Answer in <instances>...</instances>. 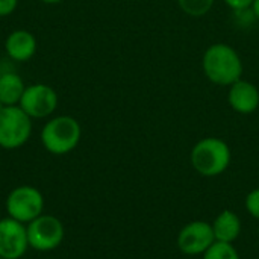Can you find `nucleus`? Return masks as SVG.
I'll return each mask as SVG.
<instances>
[{"label": "nucleus", "mask_w": 259, "mask_h": 259, "mask_svg": "<svg viewBox=\"0 0 259 259\" xmlns=\"http://www.w3.org/2000/svg\"><path fill=\"white\" fill-rule=\"evenodd\" d=\"M29 247L36 252H52L58 249L65 237L62 222L50 214H41L26 225Z\"/></svg>", "instance_id": "6"}, {"label": "nucleus", "mask_w": 259, "mask_h": 259, "mask_svg": "<svg viewBox=\"0 0 259 259\" xmlns=\"http://www.w3.org/2000/svg\"><path fill=\"white\" fill-rule=\"evenodd\" d=\"M211 226L215 241L229 243V244H234L238 240L243 229L240 217L231 209H223L222 212H219V215L214 219Z\"/></svg>", "instance_id": "12"}, {"label": "nucleus", "mask_w": 259, "mask_h": 259, "mask_svg": "<svg viewBox=\"0 0 259 259\" xmlns=\"http://www.w3.org/2000/svg\"><path fill=\"white\" fill-rule=\"evenodd\" d=\"M18 0H0V17L11 15L17 8Z\"/></svg>", "instance_id": "18"}, {"label": "nucleus", "mask_w": 259, "mask_h": 259, "mask_svg": "<svg viewBox=\"0 0 259 259\" xmlns=\"http://www.w3.org/2000/svg\"><path fill=\"white\" fill-rule=\"evenodd\" d=\"M215 243L211 223L205 220H194L187 223L178 234V247L184 255H203Z\"/></svg>", "instance_id": "7"}, {"label": "nucleus", "mask_w": 259, "mask_h": 259, "mask_svg": "<svg viewBox=\"0 0 259 259\" xmlns=\"http://www.w3.org/2000/svg\"><path fill=\"white\" fill-rule=\"evenodd\" d=\"M215 0H178V5L182 12L196 18L206 15L212 9Z\"/></svg>", "instance_id": "14"}, {"label": "nucleus", "mask_w": 259, "mask_h": 259, "mask_svg": "<svg viewBox=\"0 0 259 259\" xmlns=\"http://www.w3.org/2000/svg\"><path fill=\"white\" fill-rule=\"evenodd\" d=\"M252 11L256 17V20H259V0H253V5H252Z\"/></svg>", "instance_id": "19"}, {"label": "nucleus", "mask_w": 259, "mask_h": 259, "mask_svg": "<svg viewBox=\"0 0 259 259\" xmlns=\"http://www.w3.org/2000/svg\"><path fill=\"white\" fill-rule=\"evenodd\" d=\"M82 137L79 121L70 115L50 118L41 129L39 140L42 147L52 155H67L73 152Z\"/></svg>", "instance_id": "3"}, {"label": "nucleus", "mask_w": 259, "mask_h": 259, "mask_svg": "<svg viewBox=\"0 0 259 259\" xmlns=\"http://www.w3.org/2000/svg\"><path fill=\"white\" fill-rule=\"evenodd\" d=\"M3 106H5V105H3V103H2V102H0V109H2V108H3Z\"/></svg>", "instance_id": "21"}, {"label": "nucleus", "mask_w": 259, "mask_h": 259, "mask_svg": "<svg viewBox=\"0 0 259 259\" xmlns=\"http://www.w3.org/2000/svg\"><path fill=\"white\" fill-rule=\"evenodd\" d=\"M42 3H47V5H56V3H61L62 0H41Z\"/></svg>", "instance_id": "20"}, {"label": "nucleus", "mask_w": 259, "mask_h": 259, "mask_svg": "<svg viewBox=\"0 0 259 259\" xmlns=\"http://www.w3.org/2000/svg\"><path fill=\"white\" fill-rule=\"evenodd\" d=\"M193 168L205 178H215L225 173L232 161L229 144L217 137H206L199 140L190 153Z\"/></svg>", "instance_id": "2"}, {"label": "nucleus", "mask_w": 259, "mask_h": 259, "mask_svg": "<svg viewBox=\"0 0 259 259\" xmlns=\"http://www.w3.org/2000/svg\"><path fill=\"white\" fill-rule=\"evenodd\" d=\"M24 90H26V85L20 74L11 70L0 74V102L5 106L18 105Z\"/></svg>", "instance_id": "13"}, {"label": "nucleus", "mask_w": 259, "mask_h": 259, "mask_svg": "<svg viewBox=\"0 0 259 259\" xmlns=\"http://www.w3.org/2000/svg\"><path fill=\"white\" fill-rule=\"evenodd\" d=\"M56 91L46 83H33L26 87L18 106L30 118H46L58 108Z\"/></svg>", "instance_id": "8"}, {"label": "nucleus", "mask_w": 259, "mask_h": 259, "mask_svg": "<svg viewBox=\"0 0 259 259\" xmlns=\"http://www.w3.org/2000/svg\"><path fill=\"white\" fill-rule=\"evenodd\" d=\"M203 259H241L240 253L237 252V249L234 247V244L229 243H220L215 241L203 255Z\"/></svg>", "instance_id": "15"}, {"label": "nucleus", "mask_w": 259, "mask_h": 259, "mask_svg": "<svg viewBox=\"0 0 259 259\" xmlns=\"http://www.w3.org/2000/svg\"><path fill=\"white\" fill-rule=\"evenodd\" d=\"M0 259H6V258H2V256H0Z\"/></svg>", "instance_id": "22"}, {"label": "nucleus", "mask_w": 259, "mask_h": 259, "mask_svg": "<svg viewBox=\"0 0 259 259\" xmlns=\"http://www.w3.org/2000/svg\"><path fill=\"white\" fill-rule=\"evenodd\" d=\"M46 200L42 193L32 185H20L9 191L5 200L6 215L27 225L44 214Z\"/></svg>", "instance_id": "4"}, {"label": "nucleus", "mask_w": 259, "mask_h": 259, "mask_svg": "<svg viewBox=\"0 0 259 259\" xmlns=\"http://www.w3.org/2000/svg\"><path fill=\"white\" fill-rule=\"evenodd\" d=\"M228 88V103L234 112L241 115L256 112L259 108V88L253 82L241 77Z\"/></svg>", "instance_id": "10"}, {"label": "nucleus", "mask_w": 259, "mask_h": 259, "mask_svg": "<svg viewBox=\"0 0 259 259\" xmlns=\"http://www.w3.org/2000/svg\"><path fill=\"white\" fill-rule=\"evenodd\" d=\"M32 135V118L18 106L0 109V147L14 150L27 143Z\"/></svg>", "instance_id": "5"}, {"label": "nucleus", "mask_w": 259, "mask_h": 259, "mask_svg": "<svg viewBox=\"0 0 259 259\" xmlns=\"http://www.w3.org/2000/svg\"><path fill=\"white\" fill-rule=\"evenodd\" d=\"M244 206L253 219L259 220V188H253L252 191L247 193Z\"/></svg>", "instance_id": "16"}, {"label": "nucleus", "mask_w": 259, "mask_h": 259, "mask_svg": "<svg viewBox=\"0 0 259 259\" xmlns=\"http://www.w3.org/2000/svg\"><path fill=\"white\" fill-rule=\"evenodd\" d=\"M29 247L26 225L11 219H0V256L6 259H20Z\"/></svg>", "instance_id": "9"}, {"label": "nucleus", "mask_w": 259, "mask_h": 259, "mask_svg": "<svg viewBox=\"0 0 259 259\" xmlns=\"http://www.w3.org/2000/svg\"><path fill=\"white\" fill-rule=\"evenodd\" d=\"M223 2H225L226 6L231 8L234 12L252 9V5H253V0H223Z\"/></svg>", "instance_id": "17"}, {"label": "nucleus", "mask_w": 259, "mask_h": 259, "mask_svg": "<svg viewBox=\"0 0 259 259\" xmlns=\"http://www.w3.org/2000/svg\"><path fill=\"white\" fill-rule=\"evenodd\" d=\"M5 52L9 59L15 62H26L36 52V39L29 30H14L5 41Z\"/></svg>", "instance_id": "11"}, {"label": "nucleus", "mask_w": 259, "mask_h": 259, "mask_svg": "<svg viewBox=\"0 0 259 259\" xmlns=\"http://www.w3.org/2000/svg\"><path fill=\"white\" fill-rule=\"evenodd\" d=\"M202 70L214 85L231 87L243 77L244 65L240 53L231 44L215 42L203 52Z\"/></svg>", "instance_id": "1"}]
</instances>
